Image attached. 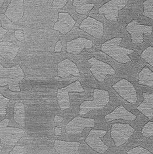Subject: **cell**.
I'll use <instances>...</instances> for the list:
<instances>
[{
  "label": "cell",
  "mask_w": 153,
  "mask_h": 154,
  "mask_svg": "<svg viewBox=\"0 0 153 154\" xmlns=\"http://www.w3.org/2000/svg\"><path fill=\"white\" fill-rule=\"evenodd\" d=\"M80 29L97 39H100L103 36L104 26L103 23L91 17H87L83 20L80 25Z\"/></svg>",
  "instance_id": "13"
},
{
  "label": "cell",
  "mask_w": 153,
  "mask_h": 154,
  "mask_svg": "<svg viewBox=\"0 0 153 154\" xmlns=\"http://www.w3.org/2000/svg\"><path fill=\"white\" fill-rule=\"evenodd\" d=\"M122 41V38H114L103 44L100 47V50L117 62L125 64L131 61L129 55L131 54L134 51L130 49L121 47L120 44Z\"/></svg>",
  "instance_id": "1"
},
{
  "label": "cell",
  "mask_w": 153,
  "mask_h": 154,
  "mask_svg": "<svg viewBox=\"0 0 153 154\" xmlns=\"http://www.w3.org/2000/svg\"><path fill=\"white\" fill-rule=\"evenodd\" d=\"M112 88L122 97L131 104L137 100V92L134 86L126 79H122L112 85Z\"/></svg>",
  "instance_id": "8"
},
{
  "label": "cell",
  "mask_w": 153,
  "mask_h": 154,
  "mask_svg": "<svg viewBox=\"0 0 153 154\" xmlns=\"http://www.w3.org/2000/svg\"><path fill=\"white\" fill-rule=\"evenodd\" d=\"M14 120L22 127H25V107L22 103H16L14 106Z\"/></svg>",
  "instance_id": "23"
},
{
  "label": "cell",
  "mask_w": 153,
  "mask_h": 154,
  "mask_svg": "<svg viewBox=\"0 0 153 154\" xmlns=\"http://www.w3.org/2000/svg\"><path fill=\"white\" fill-rule=\"evenodd\" d=\"M80 142H69L56 140L54 142V148L58 154H80Z\"/></svg>",
  "instance_id": "19"
},
{
  "label": "cell",
  "mask_w": 153,
  "mask_h": 154,
  "mask_svg": "<svg viewBox=\"0 0 153 154\" xmlns=\"http://www.w3.org/2000/svg\"><path fill=\"white\" fill-rule=\"evenodd\" d=\"M4 1L5 0H0V5H3V2H4Z\"/></svg>",
  "instance_id": "38"
},
{
  "label": "cell",
  "mask_w": 153,
  "mask_h": 154,
  "mask_svg": "<svg viewBox=\"0 0 153 154\" xmlns=\"http://www.w3.org/2000/svg\"><path fill=\"white\" fill-rule=\"evenodd\" d=\"M128 0H110L99 9L98 13L104 15L108 20L116 21L118 11L122 9L128 4Z\"/></svg>",
  "instance_id": "7"
},
{
  "label": "cell",
  "mask_w": 153,
  "mask_h": 154,
  "mask_svg": "<svg viewBox=\"0 0 153 154\" xmlns=\"http://www.w3.org/2000/svg\"><path fill=\"white\" fill-rule=\"evenodd\" d=\"M75 24L76 20L68 13H59L58 20L55 23L53 29L64 35L70 32L74 26Z\"/></svg>",
  "instance_id": "15"
},
{
  "label": "cell",
  "mask_w": 153,
  "mask_h": 154,
  "mask_svg": "<svg viewBox=\"0 0 153 154\" xmlns=\"http://www.w3.org/2000/svg\"><path fill=\"white\" fill-rule=\"evenodd\" d=\"M62 121H63V118L62 117L58 116V115H55L54 117V121L55 122H58V123H59V122H61Z\"/></svg>",
  "instance_id": "36"
},
{
  "label": "cell",
  "mask_w": 153,
  "mask_h": 154,
  "mask_svg": "<svg viewBox=\"0 0 153 154\" xmlns=\"http://www.w3.org/2000/svg\"><path fill=\"white\" fill-rule=\"evenodd\" d=\"M24 78L23 70L19 65H15L10 68L4 67L0 65V86L8 85L9 89L14 92H20L19 83Z\"/></svg>",
  "instance_id": "2"
},
{
  "label": "cell",
  "mask_w": 153,
  "mask_h": 154,
  "mask_svg": "<svg viewBox=\"0 0 153 154\" xmlns=\"http://www.w3.org/2000/svg\"><path fill=\"white\" fill-rule=\"evenodd\" d=\"M10 100L3 96L2 94L0 95V115L2 117H4L7 113V107L8 106Z\"/></svg>",
  "instance_id": "27"
},
{
  "label": "cell",
  "mask_w": 153,
  "mask_h": 154,
  "mask_svg": "<svg viewBox=\"0 0 153 154\" xmlns=\"http://www.w3.org/2000/svg\"><path fill=\"white\" fill-rule=\"evenodd\" d=\"M142 96L144 100L137 109L149 119H152L153 117V94L143 93Z\"/></svg>",
  "instance_id": "21"
},
{
  "label": "cell",
  "mask_w": 153,
  "mask_h": 154,
  "mask_svg": "<svg viewBox=\"0 0 153 154\" xmlns=\"http://www.w3.org/2000/svg\"><path fill=\"white\" fill-rule=\"evenodd\" d=\"M139 85H145L153 88V72L147 66L142 69L139 74Z\"/></svg>",
  "instance_id": "22"
},
{
  "label": "cell",
  "mask_w": 153,
  "mask_h": 154,
  "mask_svg": "<svg viewBox=\"0 0 153 154\" xmlns=\"http://www.w3.org/2000/svg\"><path fill=\"white\" fill-rule=\"evenodd\" d=\"M19 50L20 47L9 42L4 41L0 42L1 57L9 61H13L16 57Z\"/></svg>",
  "instance_id": "20"
},
{
  "label": "cell",
  "mask_w": 153,
  "mask_h": 154,
  "mask_svg": "<svg viewBox=\"0 0 153 154\" xmlns=\"http://www.w3.org/2000/svg\"><path fill=\"white\" fill-rule=\"evenodd\" d=\"M137 117L131 112L128 111L123 106H119L116 107L113 111L107 114L105 117L106 122H110L114 120L123 119L128 121H134Z\"/></svg>",
  "instance_id": "18"
},
{
  "label": "cell",
  "mask_w": 153,
  "mask_h": 154,
  "mask_svg": "<svg viewBox=\"0 0 153 154\" xmlns=\"http://www.w3.org/2000/svg\"><path fill=\"white\" fill-rule=\"evenodd\" d=\"M95 120L92 118L76 117L66 125V132L67 134H80L86 128L94 127Z\"/></svg>",
  "instance_id": "12"
},
{
  "label": "cell",
  "mask_w": 153,
  "mask_h": 154,
  "mask_svg": "<svg viewBox=\"0 0 153 154\" xmlns=\"http://www.w3.org/2000/svg\"><path fill=\"white\" fill-rule=\"evenodd\" d=\"M110 101V95L108 91L95 89L93 91V100L83 101L80 107V115L82 116L90 111L103 109Z\"/></svg>",
  "instance_id": "3"
},
{
  "label": "cell",
  "mask_w": 153,
  "mask_h": 154,
  "mask_svg": "<svg viewBox=\"0 0 153 154\" xmlns=\"http://www.w3.org/2000/svg\"><path fill=\"white\" fill-rule=\"evenodd\" d=\"M62 45L61 41L58 40V42H57L56 44H55V52H57V53H59V52H61V50H62Z\"/></svg>",
  "instance_id": "33"
},
{
  "label": "cell",
  "mask_w": 153,
  "mask_h": 154,
  "mask_svg": "<svg viewBox=\"0 0 153 154\" xmlns=\"http://www.w3.org/2000/svg\"><path fill=\"white\" fill-rule=\"evenodd\" d=\"M126 30L130 34L132 42L134 44H141L143 42L144 34H151L152 27L148 25H142L137 20H134L126 26Z\"/></svg>",
  "instance_id": "10"
},
{
  "label": "cell",
  "mask_w": 153,
  "mask_h": 154,
  "mask_svg": "<svg viewBox=\"0 0 153 154\" xmlns=\"http://www.w3.org/2000/svg\"><path fill=\"white\" fill-rule=\"evenodd\" d=\"M58 76L62 79H66L70 75L74 76H80V71L74 62L70 59H64L58 63L57 65Z\"/></svg>",
  "instance_id": "16"
},
{
  "label": "cell",
  "mask_w": 153,
  "mask_h": 154,
  "mask_svg": "<svg viewBox=\"0 0 153 154\" xmlns=\"http://www.w3.org/2000/svg\"><path fill=\"white\" fill-rule=\"evenodd\" d=\"M0 136L2 144L15 145L25 135L26 132L21 128L15 127H0Z\"/></svg>",
  "instance_id": "11"
},
{
  "label": "cell",
  "mask_w": 153,
  "mask_h": 154,
  "mask_svg": "<svg viewBox=\"0 0 153 154\" xmlns=\"http://www.w3.org/2000/svg\"><path fill=\"white\" fill-rule=\"evenodd\" d=\"M127 154H153L147 149L142 148L141 146H137L131 149L127 152Z\"/></svg>",
  "instance_id": "29"
},
{
  "label": "cell",
  "mask_w": 153,
  "mask_h": 154,
  "mask_svg": "<svg viewBox=\"0 0 153 154\" xmlns=\"http://www.w3.org/2000/svg\"><path fill=\"white\" fill-rule=\"evenodd\" d=\"M142 134L145 137H151L153 136V122L149 121L147 124H145L141 131Z\"/></svg>",
  "instance_id": "28"
},
{
  "label": "cell",
  "mask_w": 153,
  "mask_h": 154,
  "mask_svg": "<svg viewBox=\"0 0 153 154\" xmlns=\"http://www.w3.org/2000/svg\"><path fill=\"white\" fill-rule=\"evenodd\" d=\"M67 0H53L52 3V8L55 9H62L67 5Z\"/></svg>",
  "instance_id": "30"
},
{
  "label": "cell",
  "mask_w": 153,
  "mask_h": 154,
  "mask_svg": "<svg viewBox=\"0 0 153 154\" xmlns=\"http://www.w3.org/2000/svg\"><path fill=\"white\" fill-rule=\"evenodd\" d=\"M24 13V0H11L5 12V15L13 23L18 22Z\"/></svg>",
  "instance_id": "14"
},
{
  "label": "cell",
  "mask_w": 153,
  "mask_h": 154,
  "mask_svg": "<svg viewBox=\"0 0 153 154\" xmlns=\"http://www.w3.org/2000/svg\"><path fill=\"white\" fill-rule=\"evenodd\" d=\"M0 38H1V42H2V38L4 36V35L8 32V30L6 29H4L2 27V26H0Z\"/></svg>",
  "instance_id": "35"
},
{
  "label": "cell",
  "mask_w": 153,
  "mask_h": 154,
  "mask_svg": "<svg viewBox=\"0 0 153 154\" xmlns=\"http://www.w3.org/2000/svg\"><path fill=\"white\" fill-rule=\"evenodd\" d=\"M141 57L153 67V47L149 46L146 48L141 54Z\"/></svg>",
  "instance_id": "26"
},
{
  "label": "cell",
  "mask_w": 153,
  "mask_h": 154,
  "mask_svg": "<svg viewBox=\"0 0 153 154\" xmlns=\"http://www.w3.org/2000/svg\"><path fill=\"white\" fill-rule=\"evenodd\" d=\"M143 15L153 19V0H146L143 2Z\"/></svg>",
  "instance_id": "25"
},
{
  "label": "cell",
  "mask_w": 153,
  "mask_h": 154,
  "mask_svg": "<svg viewBox=\"0 0 153 154\" xmlns=\"http://www.w3.org/2000/svg\"><path fill=\"white\" fill-rule=\"evenodd\" d=\"M62 133V129L61 128H59V127H56L55 128V134L58 136V135H61Z\"/></svg>",
  "instance_id": "37"
},
{
  "label": "cell",
  "mask_w": 153,
  "mask_h": 154,
  "mask_svg": "<svg viewBox=\"0 0 153 154\" xmlns=\"http://www.w3.org/2000/svg\"><path fill=\"white\" fill-rule=\"evenodd\" d=\"M84 89L79 80L72 82L64 88H58L57 90V101L59 107L62 111L68 109L70 106L69 93L70 92H83Z\"/></svg>",
  "instance_id": "5"
},
{
  "label": "cell",
  "mask_w": 153,
  "mask_h": 154,
  "mask_svg": "<svg viewBox=\"0 0 153 154\" xmlns=\"http://www.w3.org/2000/svg\"><path fill=\"white\" fill-rule=\"evenodd\" d=\"M9 154H24V146H15L12 149Z\"/></svg>",
  "instance_id": "31"
},
{
  "label": "cell",
  "mask_w": 153,
  "mask_h": 154,
  "mask_svg": "<svg viewBox=\"0 0 153 154\" xmlns=\"http://www.w3.org/2000/svg\"><path fill=\"white\" fill-rule=\"evenodd\" d=\"M88 63L92 65L90 71L93 76L99 82H104L107 75L112 76L115 75V70L109 64L97 59L95 57H92L88 59Z\"/></svg>",
  "instance_id": "6"
},
{
  "label": "cell",
  "mask_w": 153,
  "mask_h": 154,
  "mask_svg": "<svg viewBox=\"0 0 153 154\" xmlns=\"http://www.w3.org/2000/svg\"><path fill=\"white\" fill-rule=\"evenodd\" d=\"M93 42L85 38L79 37L68 42L67 44V51L68 54L78 55L84 48L90 49L93 47Z\"/></svg>",
  "instance_id": "17"
},
{
  "label": "cell",
  "mask_w": 153,
  "mask_h": 154,
  "mask_svg": "<svg viewBox=\"0 0 153 154\" xmlns=\"http://www.w3.org/2000/svg\"><path fill=\"white\" fill-rule=\"evenodd\" d=\"M107 131L100 129H92L85 140L86 143L95 152L104 153L106 152L109 147L102 141V138L105 136Z\"/></svg>",
  "instance_id": "9"
},
{
  "label": "cell",
  "mask_w": 153,
  "mask_h": 154,
  "mask_svg": "<svg viewBox=\"0 0 153 154\" xmlns=\"http://www.w3.org/2000/svg\"><path fill=\"white\" fill-rule=\"evenodd\" d=\"M9 123V119H3L1 122V123H0V127H8Z\"/></svg>",
  "instance_id": "34"
},
{
  "label": "cell",
  "mask_w": 153,
  "mask_h": 154,
  "mask_svg": "<svg viewBox=\"0 0 153 154\" xmlns=\"http://www.w3.org/2000/svg\"><path fill=\"white\" fill-rule=\"evenodd\" d=\"M73 5L76 8V11L80 15H86L94 7L93 3H87V0H73Z\"/></svg>",
  "instance_id": "24"
},
{
  "label": "cell",
  "mask_w": 153,
  "mask_h": 154,
  "mask_svg": "<svg viewBox=\"0 0 153 154\" xmlns=\"http://www.w3.org/2000/svg\"><path fill=\"white\" fill-rule=\"evenodd\" d=\"M15 36L16 39L19 41H23L24 40V32L21 30H16L15 32Z\"/></svg>",
  "instance_id": "32"
},
{
  "label": "cell",
  "mask_w": 153,
  "mask_h": 154,
  "mask_svg": "<svg viewBox=\"0 0 153 154\" xmlns=\"http://www.w3.org/2000/svg\"><path fill=\"white\" fill-rule=\"evenodd\" d=\"M135 131L129 124L114 123L111 127L110 136L115 146L119 147L128 142Z\"/></svg>",
  "instance_id": "4"
}]
</instances>
